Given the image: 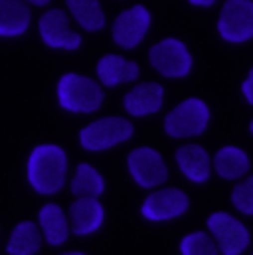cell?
I'll return each instance as SVG.
<instances>
[{"label": "cell", "instance_id": "6da1fadb", "mask_svg": "<svg viewBox=\"0 0 253 255\" xmlns=\"http://www.w3.org/2000/svg\"><path fill=\"white\" fill-rule=\"evenodd\" d=\"M67 156L58 144H38L28 158V182L38 194H56L65 182Z\"/></svg>", "mask_w": 253, "mask_h": 255}, {"label": "cell", "instance_id": "7a4b0ae2", "mask_svg": "<svg viewBox=\"0 0 253 255\" xmlns=\"http://www.w3.org/2000/svg\"><path fill=\"white\" fill-rule=\"evenodd\" d=\"M58 101L65 111L71 113H93L103 103L101 87L77 73H65L58 83Z\"/></svg>", "mask_w": 253, "mask_h": 255}, {"label": "cell", "instance_id": "3957f363", "mask_svg": "<svg viewBox=\"0 0 253 255\" xmlns=\"http://www.w3.org/2000/svg\"><path fill=\"white\" fill-rule=\"evenodd\" d=\"M208 121H210V111L206 103L200 99H186L166 115L164 130L176 138L196 136L204 132V128L208 127Z\"/></svg>", "mask_w": 253, "mask_h": 255}, {"label": "cell", "instance_id": "277c9868", "mask_svg": "<svg viewBox=\"0 0 253 255\" xmlns=\"http://www.w3.org/2000/svg\"><path fill=\"white\" fill-rule=\"evenodd\" d=\"M132 134V125L121 117L99 119L79 132V142L87 150H105L126 140Z\"/></svg>", "mask_w": 253, "mask_h": 255}, {"label": "cell", "instance_id": "5b68a950", "mask_svg": "<svg viewBox=\"0 0 253 255\" xmlns=\"http://www.w3.org/2000/svg\"><path fill=\"white\" fill-rule=\"evenodd\" d=\"M218 30L228 42H246L253 38L252 0H228L222 8Z\"/></svg>", "mask_w": 253, "mask_h": 255}, {"label": "cell", "instance_id": "8992f818", "mask_svg": "<svg viewBox=\"0 0 253 255\" xmlns=\"http://www.w3.org/2000/svg\"><path fill=\"white\" fill-rule=\"evenodd\" d=\"M152 67L166 77H184L192 67V58L186 46L174 38L162 40L148 52Z\"/></svg>", "mask_w": 253, "mask_h": 255}, {"label": "cell", "instance_id": "52a82bcc", "mask_svg": "<svg viewBox=\"0 0 253 255\" xmlns=\"http://www.w3.org/2000/svg\"><path fill=\"white\" fill-rule=\"evenodd\" d=\"M208 228L216 236L218 250L222 254L238 255L250 246V234L246 226L236 218H232L230 214H224V212L212 214L208 220Z\"/></svg>", "mask_w": 253, "mask_h": 255}, {"label": "cell", "instance_id": "ba28073f", "mask_svg": "<svg viewBox=\"0 0 253 255\" xmlns=\"http://www.w3.org/2000/svg\"><path fill=\"white\" fill-rule=\"evenodd\" d=\"M128 170L136 184H140L142 188H154L168 178L162 156L148 146L136 148L128 154Z\"/></svg>", "mask_w": 253, "mask_h": 255}, {"label": "cell", "instance_id": "9c48e42d", "mask_svg": "<svg viewBox=\"0 0 253 255\" xmlns=\"http://www.w3.org/2000/svg\"><path fill=\"white\" fill-rule=\"evenodd\" d=\"M40 36L48 48L56 50H77L81 46V36L69 28L67 14L63 10H48L38 22Z\"/></svg>", "mask_w": 253, "mask_h": 255}, {"label": "cell", "instance_id": "30bf717a", "mask_svg": "<svg viewBox=\"0 0 253 255\" xmlns=\"http://www.w3.org/2000/svg\"><path fill=\"white\" fill-rule=\"evenodd\" d=\"M150 24V14L144 6H132L125 12H121L113 24V40L121 48H134L146 34Z\"/></svg>", "mask_w": 253, "mask_h": 255}, {"label": "cell", "instance_id": "8fae6325", "mask_svg": "<svg viewBox=\"0 0 253 255\" xmlns=\"http://www.w3.org/2000/svg\"><path fill=\"white\" fill-rule=\"evenodd\" d=\"M186 208H188V198L184 192L176 190V188H166V190L150 194L144 200L142 216L152 222H160V220H170V218L184 214Z\"/></svg>", "mask_w": 253, "mask_h": 255}, {"label": "cell", "instance_id": "7c38bea8", "mask_svg": "<svg viewBox=\"0 0 253 255\" xmlns=\"http://www.w3.org/2000/svg\"><path fill=\"white\" fill-rule=\"evenodd\" d=\"M103 206L97 198H77L69 208V224L75 236H89L103 224Z\"/></svg>", "mask_w": 253, "mask_h": 255}, {"label": "cell", "instance_id": "4fadbf2b", "mask_svg": "<svg viewBox=\"0 0 253 255\" xmlns=\"http://www.w3.org/2000/svg\"><path fill=\"white\" fill-rule=\"evenodd\" d=\"M32 12L26 0H0V36L16 38L26 34Z\"/></svg>", "mask_w": 253, "mask_h": 255}, {"label": "cell", "instance_id": "5bb4252c", "mask_svg": "<svg viewBox=\"0 0 253 255\" xmlns=\"http://www.w3.org/2000/svg\"><path fill=\"white\" fill-rule=\"evenodd\" d=\"M162 93L164 91H162V87L158 83H140L132 91L126 93L125 109L130 115H134V117L150 115V113L160 109Z\"/></svg>", "mask_w": 253, "mask_h": 255}, {"label": "cell", "instance_id": "9a60e30c", "mask_svg": "<svg viewBox=\"0 0 253 255\" xmlns=\"http://www.w3.org/2000/svg\"><path fill=\"white\" fill-rule=\"evenodd\" d=\"M178 166L192 182H206L210 176V156L200 144H184L176 152Z\"/></svg>", "mask_w": 253, "mask_h": 255}, {"label": "cell", "instance_id": "2e32d148", "mask_svg": "<svg viewBox=\"0 0 253 255\" xmlns=\"http://www.w3.org/2000/svg\"><path fill=\"white\" fill-rule=\"evenodd\" d=\"M40 228H42V236L46 238V242L50 246H62L69 236V222L63 214V210L58 204H46L40 214Z\"/></svg>", "mask_w": 253, "mask_h": 255}, {"label": "cell", "instance_id": "e0dca14e", "mask_svg": "<svg viewBox=\"0 0 253 255\" xmlns=\"http://www.w3.org/2000/svg\"><path fill=\"white\" fill-rule=\"evenodd\" d=\"M97 75L103 85L113 87L123 81H132L138 75V65L134 62H126L121 56H103L97 64Z\"/></svg>", "mask_w": 253, "mask_h": 255}, {"label": "cell", "instance_id": "ac0fdd59", "mask_svg": "<svg viewBox=\"0 0 253 255\" xmlns=\"http://www.w3.org/2000/svg\"><path fill=\"white\" fill-rule=\"evenodd\" d=\"M42 248V232L34 222H20L8 240L6 252L10 255H34Z\"/></svg>", "mask_w": 253, "mask_h": 255}, {"label": "cell", "instance_id": "d6986e66", "mask_svg": "<svg viewBox=\"0 0 253 255\" xmlns=\"http://www.w3.org/2000/svg\"><path fill=\"white\" fill-rule=\"evenodd\" d=\"M214 166H216V170H218V174L222 178L234 180V178L244 176L250 170V158L242 148L224 146L214 156Z\"/></svg>", "mask_w": 253, "mask_h": 255}, {"label": "cell", "instance_id": "ffe728a7", "mask_svg": "<svg viewBox=\"0 0 253 255\" xmlns=\"http://www.w3.org/2000/svg\"><path fill=\"white\" fill-rule=\"evenodd\" d=\"M65 2L81 28L89 32H97L105 26V14L101 10L99 0H65Z\"/></svg>", "mask_w": 253, "mask_h": 255}, {"label": "cell", "instance_id": "44dd1931", "mask_svg": "<svg viewBox=\"0 0 253 255\" xmlns=\"http://www.w3.org/2000/svg\"><path fill=\"white\" fill-rule=\"evenodd\" d=\"M105 190L103 176L89 164H79L75 170V176L71 180V192L77 198H97Z\"/></svg>", "mask_w": 253, "mask_h": 255}, {"label": "cell", "instance_id": "7402d4cb", "mask_svg": "<svg viewBox=\"0 0 253 255\" xmlns=\"http://www.w3.org/2000/svg\"><path fill=\"white\" fill-rule=\"evenodd\" d=\"M180 252L184 255H216L220 254L218 246L214 244V240L210 236H206L204 232H196L190 234L182 240L180 244Z\"/></svg>", "mask_w": 253, "mask_h": 255}, {"label": "cell", "instance_id": "603a6c76", "mask_svg": "<svg viewBox=\"0 0 253 255\" xmlns=\"http://www.w3.org/2000/svg\"><path fill=\"white\" fill-rule=\"evenodd\" d=\"M232 202L240 212L253 216V176H250L246 182H242V184H238L234 188Z\"/></svg>", "mask_w": 253, "mask_h": 255}, {"label": "cell", "instance_id": "cb8c5ba5", "mask_svg": "<svg viewBox=\"0 0 253 255\" xmlns=\"http://www.w3.org/2000/svg\"><path fill=\"white\" fill-rule=\"evenodd\" d=\"M244 95H246V99L253 105V69L250 71V75H248V79L244 83Z\"/></svg>", "mask_w": 253, "mask_h": 255}, {"label": "cell", "instance_id": "d4e9b609", "mask_svg": "<svg viewBox=\"0 0 253 255\" xmlns=\"http://www.w3.org/2000/svg\"><path fill=\"white\" fill-rule=\"evenodd\" d=\"M192 4H196V6H210V4H214L216 0H190Z\"/></svg>", "mask_w": 253, "mask_h": 255}, {"label": "cell", "instance_id": "484cf974", "mask_svg": "<svg viewBox=\"0 0 253 255\" xmlns=\"http://www.w3.org/2000/svg\"><path fill=\"white\" fill-rule=\"evenodd\" d=\"M28 4H34V6H46L50 0H26Z\"/></svg>", "mask_w": 253, "mask_h": 255}, {"label": "cell", "instance_id": "4316f807", "mask_svg": "<svg viewBox=\"0 0 253 255\" xmlns=\"http://www.w3.org/2000/svg\"><path fill=\"white\" fill-rule=\"evenodd\" d=\"M252 132H253V121H252Z\"/></svg>", "mask_w": 253, "mask_h": 255}]
</instances>
